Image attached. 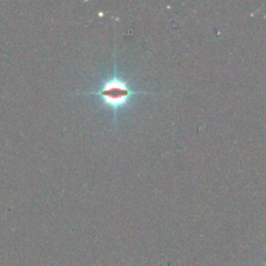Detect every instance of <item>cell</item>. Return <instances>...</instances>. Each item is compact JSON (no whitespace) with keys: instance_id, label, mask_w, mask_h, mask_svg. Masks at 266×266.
<instances>
[{"instance_id":"6da1fadb","label":"cell","mask_w":266,"mask_h":266,"mask_svg":"<svg viewBox=\"0 0 266 266\" xmlns=\"http://www.w3.org/2000/svg\"><path fill=\"white\" fill-rule=\"evenodd\" d=\"M147 94L152 93L135 88L127 78L119 73L117 54H115V65L112 75L104 78L96 88L77 93V95H93L99 97L102 105L113 112L115 124H117L119 112L125 109L130 104L133 97Z\"/></svg>"}]
</instances>
